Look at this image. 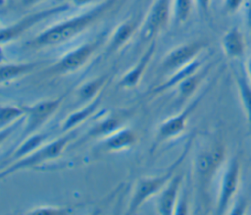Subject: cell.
I'll return each instance as SVG.
<instances>
[{
    "instance_id": "1",
    "label": "cell",
    "mask_w": 251,
    "mask_h": 215,
    "mask_svg": "<svg viewBox=\"0 0 251 215\" xmlns=\"http://www.w3.org/2000/svg\"><path fill=\"white\" fill-rule=\"evenodd\" d=\"M118 0H107L89 12L60 23L36 36L31 44L35 46H48L64 42L85 29L107 11Z\"/></svg>"
},
{
    "instance_id": "2",
    "label": "cell",
    "mask_w": 251,
    "mask_h": 215,
    "mask_svg": "<svg viewBox=\"0 0 251 215\" xmlns=\"http://www.w3.org/2000/svg\"><path fill=\"white\" fill-rule=\"evenodd\" d=\"M239 182L240 162L237 157H234L228 162L222 178L221 188L217 204L218 214H223L226 211L238 189Z\"/></svg>"
},
{
    "instance_id": "3",
    "label": "cell",
    "mask_w": 251,
    "mask_h": 215,
    "mask_svg": "<svg viewBox=\"0 0 251 215\" xmlns=\"http://www.w3.org/2000/svg\"><path fill=\"white\" fill-rule=\"evenodd\" d=\"M188 148L189 145H186V147L183 150V153L181 154V156L174 163V165L170 168V170H168V172L158 178H151V179H145V180H141L134 190V194L132 195L130 204H129V213L134 212L139 205L150 195H152L153 193H155L158 189H160L165 183L168 182V180L173 176L174 171L176 169V167L181 163V161L183 160V158L185 157L186 153L188 152Z\"/></svg>"
},
{
    "instance_id": "4",
    "label": "cell",
    "mask_w": 251,
    "mask_h": 215,
    "mask_svg": "<svg viewBox=\"0 0 251 215\" xmlns=\"http://www.w3.org/2000/svg\"><path fill=\"white\" fill-rule=\"evenodd\" d=\"M71 136H72V134H68V135L63 136V137L57 139L56 141L48 144L47 146H45V147L41 148L40 150L34 152L32 155H30V156L19 161L18 163L12 165L7 170L2 171L1 176L5 177L6 175L11 174L14 171H17L19 169L34 166V165H36V164H38V163H40L44 160H47V159L58 156L61 153V151L64 149V147L67 145L69 140L71 139Z\"/></svg>"
},
{
    "instance_id": "5",
    "label": "cell",
    "mask_w": 251,
    "mask_h": 215,
    "mask_svg": "<svg viewBox=\"0 0 251 215\" xmlns=\"http://www.w3.org/2000/svg\"><path fill=\"white\" fill-rule=\"evenodd\" d=\"M69 8L68 5H59L53 8H49L46 10H42L40 12L34 13L30 16H27L25 18H24L23 20H21L20 22H18L17 24L10 26L7 28H2L1 30V41L2 43H5L7 41H10L11 39L19 36L23 31L26 30L27 28H29L31 26H33L34 24L38 23L39 21L46 19L54 14H57L59 12L65 11Z\"/></svg>"
},
{
    "instance_id": "6",
    "label": "cell",
    "mask_w": 251,
    "mask_h": 215,
    "mask_svg": "<svg viewBox=\"0 0 251 215\" xmlns=\"http://www.w3.org/2000/svg\"><path fill=\"white\" fill-rule=\"evenodd\" d=\"M100 42H102V38H98L95 41L89 42L87 44H83L74 51L68 53L57 64V68L61 71L76 70L87 61L91 54L97 49Z\"/></svg>"
},
{
    "instance_id": "7",
    "label": "cell",
    "mask_w": 251,
    "mask_h": 215,
    "mask_svg": "<svg viewBox=\"0 0 251 215\" xmlns=\"http://www.w3.org/2000/svg\"><path fill=\"white\" fill-rule=\"evenodd\" d=\"M63 97V96H62ZM62 97L54 100H46L36 105L26 108L27 124L23 135H26L40 126L59 106Z\"/></svg>"
},
{
    "instance_id": "8",
    "label": "cell",
    "mask_w": 251,
    "mask_h": 215,
    "mask_svg": "<svg viewBox=\"0 0 251 215\" xmlns=\"http://www.w3.org/2000/svg\"><path fill=\"white\" fill-rule=\"evenodd\" d=\"M170 0H157L153 5L142 29L144 39H149L167 22L169 16Z\"/></svg>"
},
{
    "instance_id": "9",
    "label": "cell",
    "mask_w": 251,
    "mask_h": 215,
    "mask_svg": "<svg viewBox=\"0 0 251 215\" xmlns=\"http://www.w3.org/2000/svg\"><path fill=\"white\" fill-rule=\"evenodd\" d=\"M202 48L203 43L199 41L179 46L167 56L163 67L167 70H173L186 65L187 63H190L191 60H193V58L201 51Z\"/></svg>"
},
{
    "instance_id": "10",
    "label": "cell",
    "mask_w": 251,
    "mask_h": 215,
    "mask_svg": "<svg viewBox=\"0 0 251 215\" xmlns=\"http://www.w3.org/2000/svg\"><path fill=\"white\" fill-rule=\"evenodd\" d=\"M222 47L225 54L230 59L243 57L246 50V41L243 32L236 27L229 28L222 38Z\"/></svg>"
},
{
    "instance_id": "11",
    "label": "cell",
    "mask_w": 251,
    "mask_h": 215,
    "mask_svg": "<svg viewBox=\"0 0 251 215\" xmlns=\"http://www.w3.org/2000/svg\"><path fill=\"white\" fill-rule=\"evenodd\" d=\"M224 150L222 147H215L209 151L201 153L196 159V169L200 176L210 175L223 161Z\"/></svg>"
},
{
    "instance_id": "12",
    "label": "cell",
    "mask_w": 251,
    "mask_h": 215,
    "mask_svg": "<svg viewBox=\"0 0 251 215\" xmlns=\"http://www.w3.org/2000/svg\"><path fill=\"white\" fill-rule=\"evenodd\" d=\"M234 77L245 118L249 125V128L251 129V81L248 76H245L238 71H234Z\"/></svg>"
},
{
    "instance_id": "13",
    "label": "cell",
    "mask_w": 251,
    "mask_h": 215,
    "mask_svg": "<svg viewBox=\"0 0 251 215\" xmlns=\"http://www.w3.org/2000/svg\"><path fill=\"white\" fill-rule=\"evenodd\" d=\"M199 100H200V97L197 100H195L191 105H189L182 113H180L179 115H177V116L170 119L166 123H164L160 127V131H159L160 136L161 137H169V136L175 135V134H178L179 132H181L184 128L185 121H186L188 115L194 110V108L198 104Z\"/></svg>"
},
{
    "instance_id": "14",
    "label": "cell",
    "mask_w": 251,
    "mask_h": 215,
    "mask_svg": "<svg viewBox=\"0 0 251 215\" xmlns=\"http://www.w3.org/2000/svg\"><path fill=\"white\" fill-rule=\"evenodd\" d=\"M155 41H153L149 48L146 50V52L144 53V55L142 56V58L139 60V62L136 64V66L134 67L133 70H131L126 76L124 77V79L121 81L120 84L123 86H132L134 84L137 83V81L140 79V76L142 75L145 67L147 66L149 60L151 59L153 53H154V49H155Z\"/></svg>"
},
{
    "instance_id": "15",
    "label": "cell",
    "mask_w": 251,
    "mask_h": 215,
    "mask_svg": "<svg viewBox=\"0 0 251 215\" xmlns=\"http://www.w3.org/2000/svg\"><path fill=\"white\" fill-rule=\"evenodd\" d=\"M180 184V176H176L169 185L167 189L163 192L159 201V210L162 214H171L173 206Z\"/></svg>"
},
{
    "instance_id": "16",
    "label": "cell",
    "mask_w": 251,
    "mask_h": 215,
    "mask_svg": "<svg viewBox=\"0 0 251 215\" xmlns=\"http://www.w3.org/2000/svg\"><path fill=\"white\" fill-rule=\"evenodd\" d=\"M36 63L25 64H7L1 66V81H6L26 74L36 67Z\"/></svg>"
},
{
    "instance_id": "17",
    "label": "cell",
    "mask_w": 251,
    "mask_h": 215,
    "mask_svg": "<svg viewBox=\"0 0 251 215\" xmlns=\"http://www.w3.org/2000/svg\"><path fill=\"white\" fill-rule=\"evenodd\" d=\"M134 139L135 135L131 131H122L106 141V147L109 149H121L132 144Z\"/></svg>"
},
{
    "instance_id": "18",
    "label": "cell",
    "mask_w": 251,
    "mask_h": 215,
    "mask_svg": "<svg viewBox=\"0 0 251 215\" xmlns=\"http://www.w3.org/2000/svg\"><path fill=\"white\" fill-rule=\"evenodd\" d=\"M134 26L131 23H124L122 24L117 30L115 31L113 38H112V43H111V48L116 49L122 44H124L131 35L133 32Z\"/></svg>"
},
{
    "instance_id": "19",
    "label": "cell",
    "mask_w": 251,
    "mask_h": 215,
    "mask_svg": "<svg viewBox=\"0 0 251 215\" xmlns=\"http://www.w3.org/2000/svg\"><path fill=\"white\" fill-rule=\"evenodd\" d=\"M201 80V75L195 74L190 75L186 77L184 80L181 81V83L179 84V91L181 98H186L188 95H190L194 89L197 87L199 81Z\"/></svg>"
},
{
    "instance_id": "20",
    "label": "cell",
    "mask_w": 251,
    "mask_h": 215,
    "mask_svg": "<svg viewBox=\"0 0 251 215\" xmlns=\"http://www.w3.org/2000/svg\"><path fill=\"white\" fill-rule=\"evenodd\" d=\"M99 100H96L95 102H93L92 104H90L87 108H84L75 114H73L67 121H66V124L64 126V129L67 130V129H70L74 126H75L76 124H78L79 122H81L84 118H86L87 116H89L92 112H94L95 108L97 107V104H98Z\"/></svg>"
},
{
    "instance_id": "21",
    "label": "cell",
    "mask_w": 251,
    "mask_h": 215,
    "mask_svg": "<svg viewBox=\"0 0 251 215\" xmlns=\"http://www.w3.org/2000/svg\"><path fill=\"white\" fill-rule=\"evenodd\" d=\"M23 113H26V108H19L14 106H2L1 108V127H4L6 123L11 122L15 118L21 116Z\"/></svg>"
},
{
    "instance_id": "22",
    "label": "cell",
    "mask_w": 251,
    "mask_h": 215,
    "mask_svg": "<svg viewBox=\"0 0 251 215\" xmlns=\"http://www.w3.org/2000/svg\"><path fill=\"white\" fill-rule=\"evenodd\" d=\"M46 135H43V134H39V135H35L31 138H29L28 140H26L12 156L13 159L15 158H18V157H21L23 156L24 154L27 153V152H30L32 149H34L36 146H38L45 138Z\"/></svg>"
},
{
    "instance_id": "23",
    "label": "cell",
    "mask_w": 251,
    "mask_h": 215,
    "mask_svg": "<svg viewBox=\"0 0 251 215\" xmlns=\"http://www.w3.org/2000/svg\"><path fill=\"white\" fill-rule=\"evenodd\" d=\"M191 6L192 0H176L175 13L178 22H183L188 18L191 11Z\"/></svg>"
},
{
    "instance_id": "24",
    "label": "cell",
    "mask_w": 251,
    "mask_h": 215,
    "mask_svg": "<svg viewBox=\"0 0 251 215\" xmlns=\"http://www.w3.org/2000/svg\"><path fill=\"white\" fill-rule=\"evenodd\" d=\"M104 80H105V78L103 77V78H99V79H96L94 81H91L88 83L84 84L80 88V93H79L80 96L84 99L92 97L94 95V93L100 88V86L104 82Z\"/></svg>"
},
{
    "instance_id": "25",
    "label": "cell",
    "mask_w": 251,
    "mask_h": 215,
    "mask_svg": "<svg viewBox=\"0 0 251 215\" xmlns=\"http://www.w3.org/2000/svg\"><path fill=\"white\" fill-rule=\"evenodd\" d=\"M119 126V121L117 119H109L106 120L104 123L100 124L99 126H97L93 132L91 133L92 134H106L109 133L113 130H115L117 127Z\"/></svg>"
},
{
    "instance_id": "26",
    "label": "cell",
    "mask_w": 251,
    "mask_h": 215,
    "mask_svg": "<svg viewBox=\"0 0 251 215\" xmlns=\"http://www.w3.org/2000/svg\"><path fill=\"white\" fill-rule=\"evenodd\" d=\"M245 0H224V9L228 14L238 12L244 5Z\"/></svg>"
},
{
    "instance_id": "27",
    "label": "cell",
    "mask_w": 251,
    "mask_h": 215,
    "mask_svg": "<svg viewBox=\"0 0 251 215\" xmlns=\"http://www.w3.org/2000/svg\"><path fill=\"white\" fill-rule=\"evenodd\" d=\"M67 211L65 209H59L55 207H42L38 208L37 210L32 211V213H52V214H58V213H66Z\"/></svg>"
},
{
    "instance_id": "28",
    "label": "cell",
    "mask_w": 251,
    "mask_h": 215,
    "mask_svg": "<svg viewBox=\"0 0 251 215\" xmlns=\"http://www.w3.org/2000/svg\"><path fill=\"white\" fill-rule=\"evenodd\" d=\"M211 0H197V4L199 9L202 11L203 14H208L210 8Z\"/></svg>"
},
{
    "instance_id": "29",
    "label": "cell",
    "mask_w": 251,
    "mask_h": 215,
    "mask_svg": "<svg viewBox=\"0 0 251 215\" xmlns=\"http://www.w3.org/2000/svg\"><path fill=\"white\" fill-rule=\"evenodd\" d=\"M245 20L246 25L251 30V0H249L246 4V11H245Z\"/></svg>"
},
{
    "instance_id": "30",
    "label": "cell",
    "mask_w": 251,
    "mask_h": 215,
    "mask_svg": "<svg viewBox=\"0 0 251 215\" xmlns=\"http://www.w3.org/2000/svg\"><path fill=\"white\" fill-rule=\"evenodd\" d=\"M245 72H246V74H247V76H248V78L251 81V57L248 59V62L246 64V71Z\"/></svg>"
},
{
    "instance_id": "31",
    "label": "cell",
    "mask_w": 251,
    "mask_h": 215,
    "mask_svg": "<svg viewBox=\"0 0 251 215\" xmlns=\"http://www.w3.org/2000/svg\"><path fill=\"white\" fill-rule=\"evenodd\" d=\"M72 1H73V3L75 4V5L81 6V5H84V4H86V3L91 2V1H93V0H72Z\"/></svg>"
},
{
    "instance_id": "32",
    "label": "cell",
    "mask_w": 251,
    "mask_h": 215,
    "mask_svg": "<svg viewBox=\"0 0 251 215\" xmlns=\"http://www.w3.org/2000/svg\"><path fill=\"white\" fill-rule=\"evenodd\" d=\"M36 1H38V0H25V4H31V3H33V2H36Z\"/></svg>"
}]
</instances>
